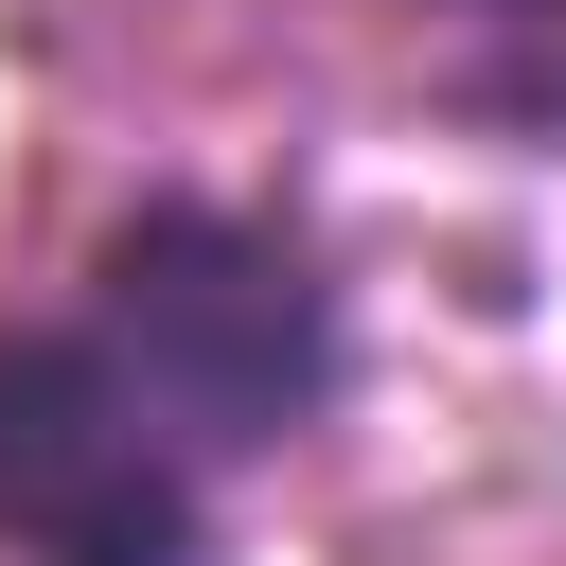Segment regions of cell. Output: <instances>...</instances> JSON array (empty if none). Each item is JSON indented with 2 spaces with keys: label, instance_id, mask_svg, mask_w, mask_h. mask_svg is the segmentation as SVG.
<instances>
[{
  "label": "cell",
  "instance_id": "6da1fadb",
  "mask_svg": "<svg viewBox=\"0 0 566 566\" xmlns=\"http://www.w3.org/2000/svg\"><path fill=\"white\" fill-rule=\"evenodd\" d=\"M88 354L159 407V442L212 478V460H283L318 407H336V283L283 212H230V195H142L106 248H88Z\"/></svg>",
  "mask_w": 566,
  "mask_h": 566
},
{
  "label": "cell",
  "instance_id": "3957f363",
  "mask_svg": "<svg viewBox=\"0 0 566 566\" xmlns=\"http://www.w3.org/2000/svg\"><path fill=\"white\" fill-rule=\"evenodd\" d=\"M442 106L566 159V0H460V53H442Z\"/></svg>",
  "mask_w": 566,
  "mask_h": 566
},
{
  "label": "cell",
  "instance_id": "7a4b0ae2",
  "mask_svg": "<svg viewBox=\"0 0 566 566\" xmlns=\"http://www.w3.org/2000/svg\"><path fill=\"white\" fill-rule=\"evenodd\" d=\"M0 566H212V478L88 354V318L0 336Z\"/></svg>",
  "mask_w": 566,
  "mask_h": 566
}]
</instances>
